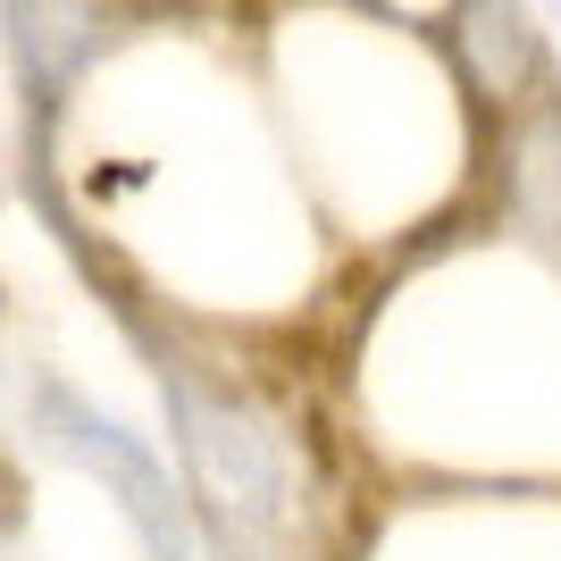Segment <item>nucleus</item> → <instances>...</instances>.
Masks as SVG:
<instances>
[{
  "label": "nucleus",
  "instance_id": "nucleus-1",
  "mask_svg": "<svg viewBox=\"0 0 561 561\" xmlns=\"http://www.w3.org/2000/svg\"><path fill=\"white\" fill-rule=\"evenodd\" d=\"M168 411H176L193 494H202L227 561H277L285 553V461L268 445V427L252 411L185 386V377H168Z\"/></svg>",
  "mask_w": 561,
  "mask_h": 561
},
{
  "label": "nucleus",
  "instance_id": "nucleus-2",
  "mask_svg": "<svg viewBox=\"0 0 561 561\" xmlns=\"http://www.w3.org/2000/svg\"><path fill=\"white\" fill-rule=\"evenodd\" d=\"M34 436H43L59 461L93 469L101 486L117 494V512H126V528L142 537V553L151 561H193V519H185V494H176V478H168V461L151 445H142L135 427H117L110 411H93V402L76 394V386H59V377H43L34 386Z\"/></svg>",
  "mask_w": 561,
  "mask_h": 561
}]
</instances>
